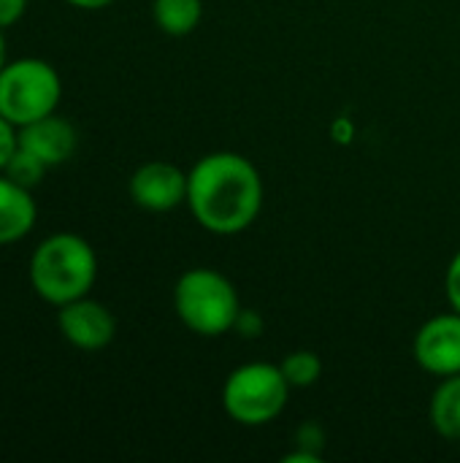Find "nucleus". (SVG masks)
Listing matches in <instances>:
<instances>
[{
    "label": "nucleus",
    "instance_id": "nucleus-1",
    "mask_svg": "<svg viewBox=\"0 0 460 463\" xmlns=\"http://www.w3.org/2000/svg\"><path fill=\"white\" fill-rule=\"evenodd\" d=\"M187 206L203 231L236 236L263 209V176L239 152H211L187 174Z\"/></svg>",
    "mask_w": 460,
    "mask_h": 463
},
{
    "label": "nucleus",
    "instance_id": "nucleus-2",
    "mask_svg": "<svg viewBox=\"0 0 460 463\" xmlns=\"http://www.w3.org/2000/svg\"><path fill=\"white\" fill-rule=\"evenodd\" d=\"M30 288L52 307L89 296L98 279V255L79 233H52L30 255Z\"/></svg>",
    "mask_w": 460,
    "mask_h": 463
},
{
    "label": "nucleus",
    "instance_id": "nucleus-3",
    "mask_svg": "<svg viewBox=\"0 0 460 463\" xmlns=\"http://www.w3.org/2000/svg\"><path fill=\"white\" fill-rule=\"evenodd\" d=\"M174 309L187 331L209 339L233 331L244 312L233 282L206 266L190 269L176 279Z\"/></svg>",
    "mask_w": 460,
    "mask_h": 463
},
{
    "label": "nucleus",
    "instance_id": "nucleus-4",
    "mask_svg": "<svg viewBox=\"0 0 460 463\" xmlns=\"http://www.w3.org/2000/svg\"><path fill=\"white\" fill-rule=\"evenodd\" d=\"M62 79L54 65L38 57H19L0 68V117L16 130L57 111Z\"/></svg>",
    "mask_w": 460,
    "mask_h": 463
},
{
    "label": "nucleus",
    "instance_id": "nucleus-5",
    "mask_svg": "<svg viewBox=\"0 0 460 463\" xmlns=\"http://www.w3.org/2000/svg\"><path fill=\"white\" fill-rule=\"evenodd\" d=\"M290 399V383L279 364H244L222 385V407L239 426H266L277 420Z\"/></svg>",
    "mask_w": 460,
    "mask_h": 463
},
{
    "label": "nucleus",
    "instance_id": "nucleus-6",
    "mask_svg": "<svg viewBox=\"0 0 460 463\" xmlns=\"http://www.w3.org/2000/svg\"><path fill=\"white\" fill-rule=\"evenodd\" d=\"M130 198L144 212L165 214L187 203V174L168 160H149L130 176Z\"/></svg>",
    "mask_w": 460,
    "mask_h": 463
},
{
    "label": "nucleus",
    "instance_id": "nucleus-7",
    "mask_svg": "<svg viewBox=\"0 0 460 463\" xmlns=\"http://www.w3.org/2000/svg\"><path fill=\"white\" fill-rule=\"evenodd\" d=\"M57 328L65 336V342L76 350L95 353L114 342L117 320L106 304L84 296L57 307Z\"/></svg>",
    "mask_w": 460,
    "mask_h": 463
},
{
    "label": "nucleus",
    "instance_id": "nucleus-8",
    "mask_svg": "<svg viewBox=\"0 0 460 463\" xmlns=\"http://www.w3.org/2000/svg\"><path fill=\"white\" fill-rule=\"evenodd\" d=\"M415 361L434 377L460 374V312H445L415 334Z\"/></svg>",
    "mask_w": 460,
    "mask_h": 463
},
{
    "label": "nucleus",
    "instance_id": "nucleus-9",
    "mask_svg": "<svg viewBox=\"0 0 460 463\" xmlns=\"http://www.w3.org/2000/svg\"><path fill=\"white\" fill-rule=\"evenodd\" d=\"M16 136H19V146L33 152L46 168L62 165L65 160L73 157V152L79 146L76 128L68 119L57 117V111L43 117V119H35V122L19 128Z\"/></svg>",
    "mask_w": 460,
    "mask_h": 463
},
{
    "label": "nucleus",
    "instance_id": "nucleus-10",
    "mask_svg": "<svg viewBox=\"0 0 460 463\" xmlns=\"http://www.w3.org/2000/svg\"><path fill=\"white\" fill-rule=\"evenodd\" d=\"M38 220V206L30 187L0 174V247L22 241Z\"/></svg>",
    "mask_w": 460,
    "mask_h": 463
},
{
    "label": "nucleus",
    "instance_id": "nucleus-11",
    "mask_svg": "<svg viewBox=\"0 0 460 463\" xmlns=\"http://www.w3.org/2000/svg\"><path fill=\"white\" fill-rule=\"evenodd\" d=\"M428 420L442 439L460 442V374L442 377L431 396Z\"/></svg>",
    "mask_w": 460,
    "mask_h": 463
},
{
    "label": "nucleus",
    "instance_id": "nucleus-12",
    "mask_svg": "<svg viewBox=\"0 0 460 463\" xmlns=\"http://www.w3.org/2000/svg\"><path fill=\"white\" fill-rule=\"evenodd\" d=\"M152 16L165 35L182 38L198 27L203 16V0H155Z\"/></svg>",
    "mask_w": 460,
    "mask_h": 463
},
{
    "label": "nucleus",
    "instance_id": "nucleus-13",
    "mask_svg": "<svg viewBox=\"0 0 460 463\" xmlns=\"http://www.w3.org/2000/svg\"><path fill=\"white\" fill-rule=\"evenodd\" d=\"M279 369L290 383V388H312L323 374V361L312 350H296L282 358Z\"/></svg>",
    "mask_w": 460,
    "mask_h": 463
},
{
    "label": "nucleus",
    "instance_id": "nucleus-14",
    "mask_svg": "<svg viewBox=\"0 0 460 463\" xmlns=\"http://www.w3.org/2000/svg\"><path fill=\"white\" fill-rule=\"evenodd\" d=\"M46 165L33 155V152H27V149H22L19 144H16V149H14V155H11V160L5 163V168H3V174L5 176H11L14 182H19L22 187H38L41 182H43V176H46Z\"/></svg>",
    "mask_w": 460,
    "mask_h": 463
},
{
    "label": "nucleus",
    "instance_id": "nucleus-15",
    "mask_svg": "<svg viewBox=\"0 0 460 463\" xmlns=\"http://www.w3.org/2000/svg\"><path fill=\"white\" fill-rule=\"evenodd\" d=\"M445 290H447V301L450 307L460 312V250L453 255L450 266H447V277H445Z\"/></svg>",
    "mask_w": 460,
    "mask_h": 463
},
{
    "label": "nucleus",
    "instance_id": "nucleus-16",
    "mask_svg": "<svg viewBox=\"0 0 460 463\" xmlns=\"http://www.w3.org/2000/svg\"><path fill=\"white\" fill-rule=\"evenodd\" d=\"M16 144H19L16 128H14L5 117H0V174H3V168H5V163L11 160Z\"/></svg>",
    "mask_w": 460,
    "mask_h": 463
},
{
    "label": "nucleus",
    "instance_id": "nucleus-17",
    "mask_svg": "<svg viewBox=\"0 0 460 463\" xmlns=\"http://www.w3.org/2000/svg\"><path fill=\"white\" fill-rule=\"evenodd\" d=\"M27 11V0H0V27H14Z\"/></svg>",
    "mask_w": 460,
    "mask_h": 463
},
{
    "label": "nucleus",
    "instance_id": "nucleus-18",
    "mask_svg": "<svg viewBox=\"0 0 460 463\" xmlns=\"http://www.w3.org/2000/svg\"><path fill=\"white\" fill-rule=\"evenodd\" d=\"M65 3H70V5H76V8L95 11V8H106V5H111L114 0H65Z\"/></svg>",
    "mask_w": 460,
    "mask_h": 463
},
{
    "label": "nucleus",
    "instance_id": "nucleus-19",
    "mask_svg": "<svg viewBox=\"0 0 460 463\" xmlns=\"http://www.w3.org/2000/svg\"><path fill=\"white\" fill-rule=\"evenodd\" d=\"M8 60H5V38H3V27H0V68L5 65Z\"/></svg>",
    "mask_w": 460,
    "mask_h": 463
}]
</instances>
